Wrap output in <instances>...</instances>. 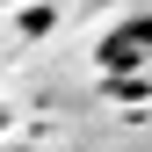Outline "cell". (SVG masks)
<instances>
[{
    "label": "cell",
    "instance_id": "6da1fadb",
    "mask_svg": "<svg viewBox=\"0 0 152 152\" xmlns=\"http://www.w3.org/2000/svg\"><path fill=\"white\" fill-rule=\"evenodd\" d=\"M102 65L116 72V80H130L138 65H152V15H130V22L109 36V44H102Z\"/></svg>",
    "mask_w": 152,
    "mask_h": 152
}]
</instances>
